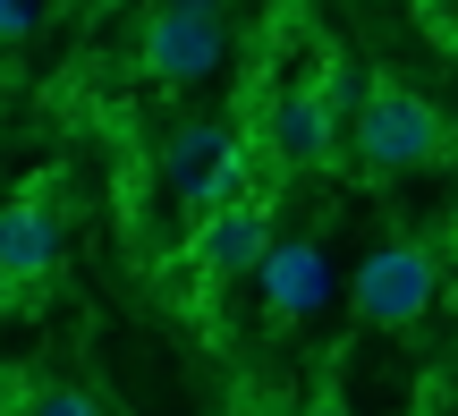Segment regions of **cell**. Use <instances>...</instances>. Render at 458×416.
Wrapping results in <instances>:
<instances>
[{
    "label": "cell",
    "mask_w": 458,
    "mask_h": 416,
    "mask_svg": "<svg viewBox=\"0 0 458 416\" xmlns=\"http://www.w3.org/2000/svg\"><path fill=\"white\" fill-rule=\"evenodd\" d=\"M340 145H348V162L357 170H425V162H442L450 153V119L433 111L416 85H399V77H365V94L348 102V119H340Z\"/></svg>",
    "instance_id": "6da1fadb"
},
{
    "label": "cell",
    "mask_w": 458,
    "mask_h": 416,
    "mask_svg": "<svg viewBox=\"0 0 458 416\" xmlns=\"http://www.w3.org/2000/svg\"><path fill=\"white\" fill-rule=\"evenodd\" d=\"M433 298H442V264H433L425 238H382L348 272V315L365 332H408V323L433 315Z\"/></svg>",
    "instance_id": "7a4b0ae2"
},
{
    "label": "cell",
    "mask_w": 458,
    "mask_h": 416,
    "mask_svg": "<svg viewBox=\"0 0 458 416\" xmlns=\"http://www.w3.org/2000/svg\"><path fill=\"white\" fill-rule=\"evenodd\" d=\"M162 179L187 213H213L255 187V136H238L229 119H179L162 136Z\"/></svg>",
    "instance_id": "3957f363"
},
{
    "label": "cell",
    "mask_w": 458,
    "mask_h": 416,
    "mask_svg": "<svg viewBox=\"0 0 458 416\" xmlns=\"http://www.w3.org/2000/svg\"><path fill=\"white\" fill-rule=\"evenodd\" d=\"M229 60V9L221 0H153L145 9V34H136V68L170 94L204 85L213 68Z\"/></svg>",
    "instance_id": "277c9868"
},
{
    "label": "cell",
    "mask_w": 458,
    "mask_h": 416,
    "mask_svg": "<svg viewBox=\"0 0 458 416\" xmlns=\"http://www.w3.org/2000/svg\"><path fill=\"white\" fill-rule=\"evenodd\" d=\"M255 153L272 170H331L340 162V102H331V85L272 94V111L255 119Z\"/></svg>",
    "instance_id": "5b68a950"
},
{
    "label": "cell",
    "mask_w": 458,
    "mask_h": 416,
    "mask_svg": "<svg viewBox=\"0 0 458 416\" xmlns=\"http://www.w3.org/2000/svg\"><path fill=\"white\" fill-rule=\"evenodd\" d=\"M246 281H255L263 315L289 332V323H314L331 306V255H323V238H314V230H297V238L272 230V247H263V264L246 272Z\"/></svg>",
    "instance_id": "8992f818"
},
{
    "label": "cell",
    "mask_w": 458,
    "mask_h": 416,
    "mask_svg": "<svg viewBox=\"0 0 458 416\" xmlns=\"http://www.w3.org/2000/svg\"><path fill=\"white\" fill-rule=\"evenodd\" d=\"M263 247H272V213L255 196H229L213 213H196V230H187V264L204 281H246L263 264Z\"/></svg>",
    "instance_id": "52a82bcc"
},
{
    "label": "cell",
    "mask_w": 458,
    "mask_h": 416,
    "mask_svg": "<svg viewBox=\"0 0 458 416\" xmlns=\"http://www.w3.org/2000/svg\"><path fill=\"white\" fill-rule=\"evenodd\" d=\"M60 255H68V230H60V213H51L43 187L0 196V272H9L26 298L51 281V272H60Z\"/></svg>",
    "instance_id": "ba28073f"
},
{
    "label": "cell",
    "mask_w": 458,
    "mask_h": 416,
    "mask_svg": "<svg viewBox=\"0 0 458 416\" xmlns=\"http://www.w3.org/2000/svg\"><path fill=\"white\" fill-rule=\"evenodd\" d=\"M17 416H102V400L77 391V383H43L34 400H17Z\"/></svg>",
    "instance_id": "9c48e42d"
},
{
    "label": "cell",
    "mask_w": 458,
    "mask_h": 416,
    "mask_svg": "<svg viewBox=\"0 0 458 416\" xmlns=\"http://www.w3.org/2000/svg\"><path fill=\"white\" fill-rule=\"evenodd\" d=\"M34 26H43V0H0V51L34 43Z\"/></svg>",
    "instance_id": "30bf717a"
},
{
    "label": "cell",
    "mask_w": 458,
    "mask_h": 416,
    "mask_svg": "<svg viewBox=\"0 0 458 416\" xmlns=\"http://www.w3.org/2000/svg\"><path fill=\"white\" fill-rule=\"evenodd\" d=\"M297 416H348V400H340V391H331V383H323V391H314V400H306V408H297Z\"/></svg>",
    "instance_id": "8fae6325"
},
{
    "label": "cell",
    "mask_w": 458,
    "mask_h": 416,
    "mask_svg": "<svg viewBox=\"0 0 458 416\" xmlns=\"http://www.w3.org/2000/svg\"><path fill=\"white\" fill-rule=\"evenodd\" d=\"M17 306H26V289H17L9 272H0V315H17Z\"/></svg>",
    "instance_id": "7c38bea8"
}]
</instances>
